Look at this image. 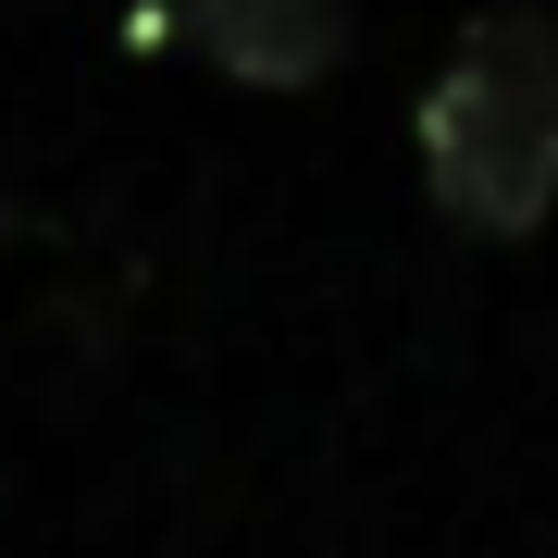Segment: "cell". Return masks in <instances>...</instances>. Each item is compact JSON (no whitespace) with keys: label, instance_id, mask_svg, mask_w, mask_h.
<instances>
[{"label":"cell","instance_id":"cell-2","mask_svg":"<svg viewBox=\"0 0 558 558\" xmlns=\"http://www.w3.org/2000/svg\"><path fill=\"white\" fill-rule=\"evenodd\" d=\"M149 25H174V50H199L223 87H274V100H299L348 62V0H161Z\"/></svg>","mask_w":558,"mask_h":558},{"label":"cell","instance_id":"cell-1","mask_svg":"<svg viewBox=\"0 0 558 558\" xmlns=\"http://www.w3.org/2000/svg\"><path fill=\"white\" fill-rule=\"evenodd\" d=\"M410 161L459 236L484 248L546 236L558 211V13L546 0H497L447 38L435 87L410 112Z\"/></svg>","mask_w":558,"mask_h":558}]
</instances>
